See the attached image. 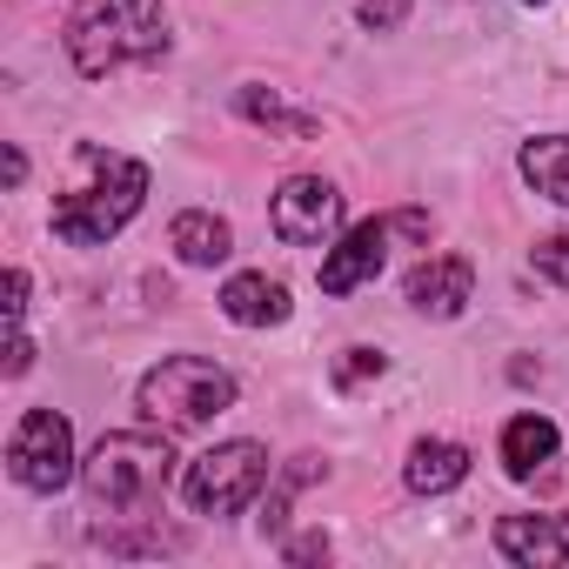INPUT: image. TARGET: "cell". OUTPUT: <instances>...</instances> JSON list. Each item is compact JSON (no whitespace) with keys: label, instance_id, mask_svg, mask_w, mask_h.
Here are the masks:
<instances>
[{"label":"cell","instance_id":"cell-1","mask_svg":"<svg viewBox=\"0 0 569 569\" xmlns=\"http://www.w3.org/2000/svg\"><path fill=\"white\" fill-rule=\"evenodd\" d=\"M74 188L54 201V234L68 241V248H101V241H114L128 221H134V208H141V194H148V168L134 161V154H114V148H81L74 154Z\"/></svg>","mask_w":569,"mask_h":569},{"label":"cell","instance_id":"cell-2","mask_svg":"<svg viewBox=\"0 0 569 569\" xmlns=\"http://www.w3.org/2000/svg\"><path fill=\"white\" fill-rule=\"evenodd\" d=\"M168 48V14L161 0H81L68 14V54L88 81L114 68H141Z\"/></svg>","mask_w":569,"mask_h":569},{"label":"cell","instance_id":"cell-3","mask_svg":"<svg viewBox=\"0 0 569 569\" xmlns=\"http://www.w3.org/2000/svg\"><path fill=\"white\" fill-rule=\"evenodd\" d=\"M81 482H88L94 509H148L174 482V449H168V436H141V429L101 436L94 456L81 462Z\"/></svg>","mask_w":569,"mask_h":569},{"label":"cell","instance_id":"cell-4","mask_svg":"<svg viewBox=\"0 0 569 569\" xmlns=\"http://www.w3.org/2000/svg\"><path fill=\"white\" fill-rule=\"evenodd\" d=\"M234 409V376L208 356H168L141 376V416L161 429H201Z\"/></svg>","mask_w":569,"mask_h":569},{"label":"cell","instance_id":"cell-5","mask_svg":"<svg viewBox=\"0 0 569 569\" xmlns=\"http://www.w3.org/2000/svg\"><path fill=\"white\" fill-rule=\"evenodd\" d=\"M181 489H188L194 516H234L268 489V449L261 442H214L208 456L188 462Z\"/></svg>","mask_w":569,"mask_h":569},{"label":"cell","instance_id":"cell-6","mask_svg":"<svg viewBox=\"0 0 569 569\" xmlns=\"http://www.w3.org/2000/svg\"><path fill=\"white\" fill-rule=\"evenodd\" d=\"M8 476L34 496H54L74 482V429L54 409H28L8 436Z\"/></svg>","mask_w":569,"mask_h":569},{"label":"cell","instance_id":"cell-7","mask_svg":"<svg viewBox=\"0 0 569 569\" xmlns=\"http://www.w3.org/2000/svg\"><path fill=\"white\" fill-rule=\"evenodd\" d=\"M342 228V194L322 174H296L274 188V234L289 248H329Z\"/></svg>","mask_w":569,"mask_h":569},{"label":"cell","instance_id":"cell-8","mask_svg":"<svg viewBox=\"0 0 569 569\" xmlns=\"http://www.w3.org/2000/svg\"><path fill=\"white\" fill-rule=\"evenodd\" d=\"M389 241H396V214L349 228V234L322 254V296H349V289H362V281H376V268L389 261Z\"/></svg>","mask_w":569,"mask_h":569},{"label":"cell","instance_id":"cell-9","mask_svg":"<svg viewBox=\"0 0 569 569\" xmlns=\"http://www.w3.org/2000/svg\"><path fill=\"white\" fill-rule=\"evenodd\" d=\"M469 296H476V268H469L462 254H436V261H422V268L409 274V302H416L422 316H436V322L462 316Z\"/></svg>","mask_w":569,"mask_h":569},{"label":"cell","instance_id":"cell-10","mask_svg":"<svg viewBox=\"0 0 569 569\" xmlns=\"http://www.w3.org/2000/svg\"><path fill=\"white\" fill-rule=\"evenodd\" d=\"M221 316L241 329H274V322H289V289L268 274H234L221 289Z\"/></svg>","mask_w":569,"mask_h":569},{"label":"cell","instance_id":"cell-11","mask_svg":"<svg viewBox=\"0 0 569 569\" xmlns=\"http://www.w3.org/2000/svg\"><path fill=\"white\" fill-rule=\"evenodd\" d=\"M496 549L509 562H549V569H569V536L542 516H502L496 522Z\"/></svg>","mask_w":569,"mask_h":569},{"label":"cell","instance_id":"cell-12","mask_svg":"<svg viewBox=\"0 0 569 569\" xmlns=\"http://www.w3.org/2000/svg\"><path fill=\"white\" fill-rule=\"evenodd\" d=\"M168 248H174L188 268H214V261H228L234 234H228V221H221V214L188 208V214H174V221H168Z\"/></svg>","mask_w":569,"mask_h":569},{"label":"cell","instance_id":"cell-13","mask_svg":"<svg viewBox=\"0 0 569 569\" xmlns=\"http://www.w3.org/2000/svg\"><path fill=\"white\" fill-rule=\"evenodd\" d=\"M542 462H556V422H542V416H516V422L502 429V469H509L516 482H529Z\"/></svg>","mask_w":569,"mask_h":569},{"label":"cell","instance_id":"cell-14","mask_svg":"<svg viewBox=\"0 0 569 569\" xmlns=\"http://www.w3.org/2000/svg\"><path fill=\"white\" fill-rule=\"evenodd\" d=\"M402 476H409L416 496H442V489H456V482L469 476V449H462V442H416Z\"/></svg>","mask_w":569,"mask_h":569},{"label":"cell","instance_id":"cell-15","mask_svg":"<svg viewBox=\"0 0 569 569\" xmlns=\"http://www.w3.org/2000/svg\"><path fill=\"white\" fill-rule=\"evenodd\" d=\"M522 181L536 194H549L556 208H569V134H536L522 141Z\"/></svg>","mask_w":569,"mask_h":569},{"label":"cell","instance_id":"cell-16","mask_svg":"<svg viewBox=\"0 0 569 569\" xmlns=\"http://www.w3.org/2000/svg\"><path fill=\"white\" fill-rule=\"evenodd\" d=\"M241 114H248L254 128L289 134V141H309V134H316V114H296L281 94H261V88H241Z\"/></svg>","mask_w":569,"mask_h":569},{"label":"cell","instance_id":"cell-17","mask_svg":"<svg viewBox=\"0 0 569 569\" xmlns=\"http://www.w3.org/2000/svg\"><path fill=\"white\" fill-rule=\"evenodd\" d=\"M389 362L376 356V349H342V362H336V389L349 396V389H362V382H376Z\"/></svg>","mask_w":569,"mask_h":569},{"label":"cell","instance_id":"cell-18","mask_svg":"<svg viewBox=\"0 0 569 569\" xmlns=\"http://www.w3.org/2000/svg\"><path fill=\"white\" fill-rule=\"evenodd\" d=\"M356 14H362V28H376V34H396V28L409 21V0H356Z\"/></svg>","mask_w":569,"mask_h":569},{"label":"cell","instance_id":"cell-19","mask_svg":"<svg viewBox=\"0 0 569 569\" xmlns=\"http://www.w3.org/2000/svg\"><path fill=\"white\" fill-rule=\"evenodd\" d=\"M536 268L569 289V234H542V241H536Z\"/></svg>","mask_w":569,"mask_h":569},{"label":"cell","instance_id":"cell-20","mask_svg":"<svg viewBox=\"0 0 569 569\" xmlns=\"http://www.w3.org/2000/svg\"><path fill=\"white\" fill-rule=\"evenodd\" d=\"M21 316H28V274H21V268H8V322L21 329Z\"/></svg>","mask_w":569,"mask_h":569},{"label":"cell","instance_id":"cell-21","mask_svg":"<svg viewBox=\"0 0 569 569\" xmlns=\"http://www.w3.org/2000/svg\"><path fill=\"white\" fill-rule=\"evenodd\" d=\"M28 362H34V342L14 329V342H8V376H28Z\"/></svg>","mask_w":569,"mask_h":569},{"label":"cell","instance_id":"cell-22","mask_svg":"<svg viewBox=\"0 0 569 569\" xmlns=\"http://www.w3.org/2000/svg\"><path fill=\"white\" fill-rule=\"evenodd\" d=\"M316 556H329V536H302V542H289V562H316Z\"/></svg>","mask_w":569,"mask_h":569},{"label":"cell","instance_id":"cell-23","mask_svg":"<svg viewBox=\"0 0 569 569\" xmlns=\"http://www.w3.org/2000/svg\"><path fill=\"white\" fill-rule=\"evenodd\" d=\"M529 8H542V0H529Z\"/></svg>","mask_w":569,"mask_h":569}]
</instances>
